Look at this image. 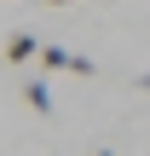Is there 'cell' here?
I'll return each mask as SVG.
<instances>
[{
  "mask_svg": "<svg viewBox=\"0 0 150 156\" xmlns=\"http://www.w3.org/2000/svg\"><path fill=\"white\" fill-rule=\"evenodd\" d=\"M40 64H46V69H69V75H92V69H98L92 58H81V52H64V46H40Z\"/></svg>",
  "mask_w": 150,
  "mask_h": 156,
  "instance_id": "1",
  "label": "cell"
},
{
  "mask_svg": "<svg viewBox=\"0 0 150 156\" xmlns=\"http://www.w3.org/2000/svg\"><path fill=\"white\" fill-rule=\"evenodd\" d=\"M35 52H40V46H35V35H23V29H17V35L6 41V64H29Z\"/></svg>",
  "mask_w": 150,
  "mask_h": 156,
  "instance_id": "2",
  "label": "cell"
},
{
  "mask_svg": "<svg viewBox=\"0 0 150 156\" xmlns=\"http://www.w3.org/2000/svg\"><path fill=\"white\" fill-rule=\"evenodd\" d=\"M23 98H29V110H35V116H52V87H46V81H29V87H23Z\"/></svg>",
  "mask_w": 150,
  "mask_h": 156,
  "instance_id": "3",
  "label": "cell"
},
{
  "mask_svg": "<svg viewBox=\"0 0 150 156\" xmlns=\"http://www.w3.org/2000/svg\"><path fill=\"white\" fill-rule=\"evenodd\" d=\"M46 6H75V0H46Z\"/></svg>",
  "mask_w": 150,
  "mask_h": 156,
  "instance_id": "4",
  "label": "cell"
},
{
  "mask_svg": "<svg viewBox=\"0 0 150 156\" xmlns=\"http://www.w3.org/2000/svg\"><path fill=\"white\" fill-rule=\"evenodd\" d=\"M139 87H145V93H150V75H139Z\"/></svg>",
  "mask_w": 150,
  "mask_h": 156,
  "instance_id": "5",
  "label": "cell"
},
{
  "mask_svg": "<svg viewBox=\"0 0 150 156\" xmlns=\"http://www.w3.org/2000/svg\"><path fill=\"white\" fill-rule=\"evenodd\" d=\"M98 156H110V151H98Z\"/></svg>",
  "mask_w": 150,
  "mask_h": 156,
  "instance_id": "6",
  "label": "cell"
}]
</instances>
